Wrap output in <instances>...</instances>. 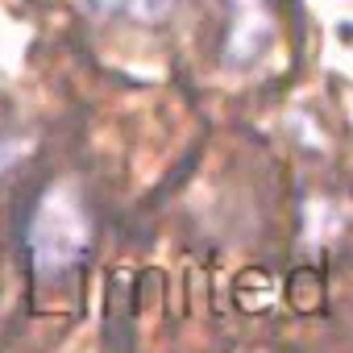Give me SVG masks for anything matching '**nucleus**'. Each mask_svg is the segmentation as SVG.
Returning <instances> with one entry per match:
<instances>
[{
    "label": "nucleus",
    "instance_id": "f03ea898",
    "mask_svg": "<svg viewBox=\"0 0 353 353\" xmlns=\"http://www.w3.org/2000/svg\"><path fill=\"white\" fill-rule=\"evenodd\" d=\"M270 42V13L262 0H233V26H229V59L233 63H250L258 59V50Z\"/></svg>",
    "mask_w": 353,
    "mask_h": 353
},
{
    "label": "nucleus",
    "instance_id": "7ed1b4c3",
    "mask_svg": "<svg viewBox=\"0 0 353 353\" xmlns=\"http://www.w3.org/2000/svg\"><path fill=\"white\" fill-rule=\"evenodd\" d=\"M104 13H117V17H133V21H158L166 17L170 0H96Z\"/></svg>",
    "mask_w": 353,
    "mask_h": 353
},
{
    "label": "nucleus",
    "instance_id": "f257e3e1",
    "mask_svg": "<svg viewBox=\"0 0 353 353\" xmlns=\"http://www.w3.org/2000/svg\"><path fill=\"white\" fill-rule=\"evenodd\" d=\"M26 250L42 279H59L83 262L92 250V212L75 188H50L38 200L26 225Z\"/></svg>",
    "mask_w": 353,
    "mask_h": 353
},
{
    "label": "nucleus",
    "instance_id": "20e7f679",
    "mask_svg": "<svg viewBox=\"0 0 353 353\" xmlns=\"http://www.w3.org/2000/svg\"><path fill=\"white\" fill-rule=\"evenodd\" d=\"M17 158H21V141H0V174H5Z\"/></svg>",
    "mask_w": 353,
    "mask_h": 353
}]
</instances>
